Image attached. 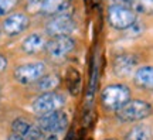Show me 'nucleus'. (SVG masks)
Wrapping results in <instances>:
<instances>
[{
	"mask_svg": "<svg viewBox=\"0 0 153 140\" xmlns=\"http://www.w3.org/2000/svg\"><path fill=\"white\" fill-rule=\"evenodd\" d=\"M153 112L152 105L143 99H131L120 109L116 110V118L122 123H132L143 120Z\"/></svg>",
	"mask_w": 153,
	"mask_h": 140,
	"instance_id": "f257e3e1",
	"label": "nucleus"
},
{
	"mask_svg": "<svg viewBox=\"0 0 153 140\" xmlns=\"http://www.w3.org/2000/svg\"><path fill=\"white\" fill-rule=\"evenodd\" d=\"M47 72H48V65L44 61L38 59L17 65L13 71V78L20 85H33Z\"/></svg>",
	"mask_w": 153,
	"mask_h": 140,
	"instance_id": "f03ea898",
	"label": "nucleus"
},
{
	"mask_svg": "<svg viewBox=\"0 0 153 140\" xmlns=\"http://www.w3.org/2000/svg\"><path fill=\"white\" fill-rule=\"evenodd\" d=\"M131 101V89L125 84H111L101 92V102L108 110H118Z\"/></svg>",
	"mask_w": 153,
	"mask_h": 140,
	"instance_id": "7ed1b4c3",
	"label": "nucleus"
},
{
	"mask_svg": "<svg viewBox=\"0 0 153 140\" xmlns=\"http://www.w3.org/2000/svg\"><path fill=\"white\" fill-rule=\"evenodd\" d=\"M137 14L132 11L126 4H109L106 11V21L112 28L118 31H125L135 24Z\"/></svg>",
	"mask_w": 153,
	"mask_h": 140,
	"instance_id": "20e7f679",
	"label": "nucleus"
},
{
	"mask_svg": "<svg viewBox=\"0 0 153 140\" xmlns=\"http://www.w3.org/2000/svg\"><path fill=\"white\" fill-rule=\"evenodd\" d=\"M76 47V40L72 36H58V37H50L45 45L44 54L47 58L53 61H61L67 58Z\"/></svg>",
	"mask_w": 153,
	"mask_h": 140,
	"instance_id": "39448f33",
	"label": "nucleus"
},
{
	"mask_svg": "<svg viewBox=\"0 0 153 140\" xmlns=\"http://www.w3.org/2000/svg\"><path fill=\"white\" fill-rule=\"evenodd\" d=\"M76 28V21L72 13L68 14H60L47 19L44 23L43 31L47 37H58V36H71Z\"/></svg>",
	"mask_w": 153,
	"mask_h": 140,
	"instance_id": "423d86ee",
	"label": "nucleus"
},
{
	"mask_svg": "<svg viewBox=\"0 0 153 140\" xmlns=\"http://www.w3.org/2000/svg\"><path fill=\"white\" fill-rule=\"evenodd\" d=\"M67 103V98L64 93L58 91H51V92H44V93H38L37 98L34 99L31 103V109L36 115H44L48 112H54L58 109H62V106Z\"/></svg>",
	"mask_w": 153,
	"mask_h": 140,
	"instance_id": "0eeeda50",
	"label": "nucleus"
},
{
	"mask_svg": "<svg viewBox=\"0 0 153 140\" xmlns=\"http://www.w3.org/2000/svg\"><path fill=\"white\" fill-rule=\"evenodd\" d=\"M31 24L30 14L26 11H13L10 14L4 17V20L1 23V30L3 34L10 38L19 37L26 31Z\"/></svg>",
	"mask_w": 153,
	"mask_h": 140,
	"instance_id": "6e6552de",
	"label": "nucleus"
},
{
	"mask_svg": "<svg viewBox=\"0 0 153 140\" xmlns=\"http://www.w3.org/2000/svg\"><path fill=\"white\" fill-rule=\"evenodd\" d=\"M70 119L62 109L54 110V112H48L40 115L37 118V124L45 132H51V133H61L68 127Z\"/></svg>",
	"mask_w": 153,
	"mask_h": 140,
	"instance_id": "1a4fd4ad",
	"label": "nucleus"
},
{
	"mask_svg": "<svg viewBox=\"0 0 153 140\" xmlns=\"http://www.w3.org/2000/svg\"><path fill=\"white\" fill-rule=\"evenodd\" d=\"M48 37L45 36V33L41 31H33L27 34L24 40L22 41V51L26 55H40L45 51Z\"/></svg>",
	"mask_w": 153,
	"mask_h": 140,
	"instance_id": "9d476101",
	"label": "nucleus"
},
{
	"mask_svg": "<svg viewBox=\"0 0 153 140\" xmlns=\"http://www.w3.org/2000/svg\"><path fill=\"white\" fill-rule=\"evenodd\" d=\"M139 59L135 54L131 53H123V54H118L112 61V70H114L115 75L125 78V76L132 75L137 68Z\"/></svg>",
	"mask_w": 153,
	"mask_h": 140,
	"instance_id": "9b49d317",
	"label": "nucleus"
},
{
	"mask_svg": "<svg viewBox=\"0 0 153 140\" xmlns=\"http://www.w3.org/2000/svg\"><path fill=\"white\" fill-rule=\"evenodd\" d=\"M11 130L14 135L20 136L24 140H38L43 133V129L37 123H33L26 118L14 119L11 123Z\"/></svg>",
	"mask_w": 153,
	"mask_h": 140,
	"instance_id": "f8f14e48",
	"label": "nucleus"
},
{
	"mask_svg": "<svg viewBox=\"0 0 153 140\" xmlns=\"http://www.w3.org/2000/svg\"><path fill=\"white\" fill-rule=\"evenodd\" d=\"M71 0H43V4L40 9V16L50 19L60 14L71 13Z\"/></svg>",
	"mask_w": 153,
	"mask_h": 140,
	"instance_id": "ddd939ff",
	"label": "nucleus"
},
{
	"mask_svg": "<svg viewBox=\"0 0 153 140\" xmlns=\"http://www.w3.org/2000/svg\"><path fill=\"white\" fill-rule=\"evenodd\" d=\"M133 84L145 91H153V65H143L133 72Z\"/></svg>",
	"mask_w": 153,
	"mask_h": 140,
	"instance_id": "4468645a",
	"label": "nucleus"
},
{
	"mask_svg": "<svg viewBox=\"0 0 153 140\" xmlns=\"http://www.w3.org/2000/svg\"><path fill=\"white\" fill-rule=\"evenodd\" d=\"M61 85V76L57 72L48 71L45 75H43L36 84H33L34 92L37 93H44V92L57 91V88Z\"/></svg>",
	"mask_w": 153,
	"mask_h": 140,
	"instance_id": "2eb2a0df",
	"label": "nucleus"
},
{
	"mask_svg": "<svg viewBox=\"0 0 153 140\" xmlns=\"http://www.w3.org/2000/svg\"><path fill=\"white\" fill-rule=\"evenodd\" d=\"M126 6L140 16H153V0H128Z\"/></svg>",
	"mask_w": 153,
	"mask_h": 140,
	"instance_id": "dca6fc26",
	"label": "nucleus"
},
{
	"mask_svg": "<svg viewBox=\"0 0 153 140\" xmlns=\"http://www.w3.org/2000/svg\"><path fill=\"white\" fill-rule=\"evenodd\" d=\"M125 140H153V132L149 126L137 124L126 133Z\"/></svg>",
	"mask_w": 153,
	"mask_h": 140,
	"instance_id": "f3484780",
	"label": "nucleus"
},
{
	"mask_svg": "<svg viewBox=\"0 0 153 140\" xmlns=\"http://www.w3.org/2000/svg\"><path fill=\"white\" fill-rule=\"evenodd\" d=\"M20 0H0V17H6L16 10Z\"/></svg>",
	"mask_w": 153,
	"mask_h": 140,
	"instance_id": "a211bd4d",
	"label": "nucleus"
},
{
	"mask_svg": "<svg viewBox=\"0 0 153 140\" xmlns=\"http://www.w3.org/2000/svg\"><path fill=\"white\" fill-rule=\"evenodd\" d=\"M43 4V0H24V11L28 14H40V9Z\"/></svg>",
	"mask_w": 153,
	"mask_h": 140,
	"instance_id": "6ab92c4d",
	"label": "nucleus"
},
{
	"mask_svg": "<svg viewBox=\"0 0 153 140\" xmlns=\"http://www.w3.org/2000/svg\"><path fill=\"white\" fill-rule=\"evenodd\" d=\"M38 140H60V139H58V135H57V133H51V132L43 130V133H41V136H40Z\"/></svg>",
	"mask_w": 153,
	"mask_h": 140,
	"instance_id": "aec40b11",
	"label": "nucleus"
},
{
	"mask_svg": "<svg viewBox=\"0 0 153 140\" xmlns=\"http://www.w3.org/2000/svg\"><path fill=\"white\" fill-rule=\"evenodd\" d=\"M7 68H9V59L4 54L0 53V74H3Z\"/></svg>",
	"mask_w": 153,
	"mask_h": 140,
	"instance_id": "412c9836",
	"label": "nucleus"
},
{
	"mask_svg": "<svg viewBox=\"0 0 153 140\" xmlns=\"http://www.w3.org/2000/svg\"><path fill=\"white\" fill-rule=\"evenodd\" d=\"M128 0H109V4H126Z\"/></svg>",
	"mask_w": 153,
	"mask_h": 140,
	"instance_id": "4be33fe9",
	"label": "nucleus"
},
{
	"mask_svg": "<svg viewBox=\"0 0 153 140\" xmlns=\"http://www.w3.org/2000/svg\"><path fill=\"white\" fill-rule=\"evenodd\" d=\"M7 140H24V139H23V137H20V136H17V135H14V133H13V135H10L9 137H7Z\"/></svg>",
	"mask_w": 153,
	"mask_h": 140,
	"instance_id": "5701e85b",
	"label": "nucleus"
},
{
	"mask_svg": "<svg viewBox=\"0 0 153 140\" xmlns=\"http://www.w3.org/2000/svg\"><path fill=\"white\" fill-rule=\"evenodd\" d=\"M1 33H3V30H1V26H0V37H1Z\"/></svg>",
	"mask_w": 153,
	"mask_h": 140,
	"instance_id": "b1692460",
	"label": "nucleus"
},
{
	"mask_svg": "<svg viewBox=\"0 0 153 140\" xmlns=\"http://www.w3.org/2000/svg\"><path fill=\"white\" fill-rule=\"evenodd\" d=\"M108 140H116V139H108Z\"/></svg>",
	"mask_w": 153,
	"mask_h": 140,
	"instance_id": "393cba45",
	"label": "nucleus"
}]
</instances>
